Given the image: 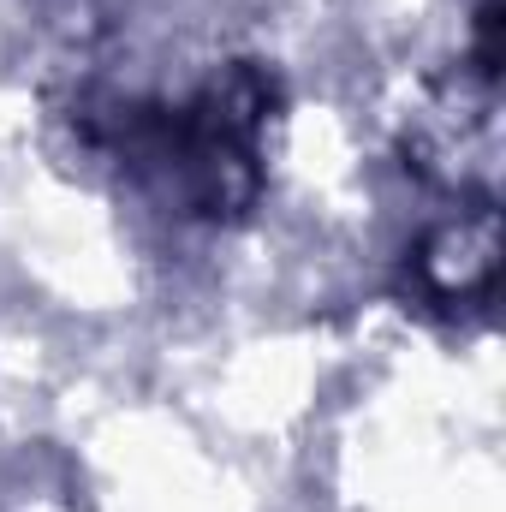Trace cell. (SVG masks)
<instances>
[{"label": "cell", "mask_w": 506, "mask_h": 512, "mask_svg": "<svg viewBox=\"0 0 506 512\" xmlns=\"http://www.w3.org/2000/svg\"><path fill=\"white\" fill-rule=\"evenodd\" d=\"M274 114V84L256 66H233L215 78L185 114L173 137V161L197 215H245L262 191V131Z\"/></svg>", "instance_id": "6da1fadb"}, {"label": "cell", "mask_w": 506, "mask_h": 512, "mask_svg": "<svg viewBox=\"0 0 506 512\" xmlns=\"http://www.w3.org/2000/svg\"><path fill=\"white\" fill-rule=\"evenodd\" d=\"M423 280L435 298H489L495 286V215H477V221H459L447 233L429 239L423 251Z\"/></svg>", "instance_id": "7a4b0ae2"}]
</instances>
